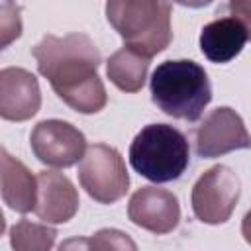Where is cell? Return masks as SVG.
I'll return each mask as SVG.
<instances>
[{
  "mask_svg": "<svg viewBox=\"0 0 251 251\" xmlns=\"http://www.w3.org/2000/svg\"><path fill=\"white\" fill-rule=\"evenodd\" d=\"M73 245H80V247H94V249H135V243L127 237V233L120 231V229H100L94 237H90L88 241H69L63 247H73Z\"/></svg>",
  "mask_w": 251,
  "mask_h": 251,
  "instance_id": "cell-16",
  "label": "cell"
},
{
  "mask_svg": "<svg viewBox=\"0 0 251 251\" xmlns=\"http://www.w3.org/2000/svg\"><path fill=\"white\" fill-rule=\"evenodd\" d=\"M127 218L131 220V224L151 233H169L180 222L178 198L165 188L141 186L129 198Z\"/></svg>",
  "mask_w": 251,
  "mask_h": 251,
  "instance_id": "cell-9",
  "label": "cell"
},
{
  "mask_svg": "<svg viewBox=\"0 0 251 251\" xmlns=\"http://www.w3.org/2000/svg\"><path fill=\"white\" fill-rule=\"evenodd\" d=\"M41 90L37 78L22 67L0 71V116L8 122H25L39 112Z\"/></svg>",
  "mask_w": 251,
  "mask_h": 251,
  "instance_id": "cell-10",
  "label": "cell"
},
{
  "mask_svg": "<svg viewBox=\"0 0 251 251\" xmlns=\"http://www.w3.org/2000/svg\"><path fill=\"white\" fill-rule=\"evenodd\" d=\"M151 57L124 45L110 55L106 63V75L110 82L124 92H139L145 84Z\"/></svg>",
  "mask_w": 251,
  "mask_h": 251,
  "instance_id": "cell-14",
  "label": "cell"
},
{
  "mask_svg": "<svg viewBox=\"0 0 251 251\" xmlns=\"http://www.w3.org/2000/svg\"><path fill=\"white\" fill-rule=\"evenodd\" d=\"M229 10L233 18H237L245 25L247 37L251 39V0H229Z\"/></svg>",
  "mask_w": 251,
  "mask_h": 251,
  "instance_id": "cell-18",
  "label": "cell"
},
{
  "mask_svg": "<svg viewBox=\"0 0 251 251\" xmlns=\"http://www.w3.org/2000/svg\"><path fill=\"white\" fill-rule=\"evenodd\" d=\"M78 180L86 194L100 204L118 202L129 186V175L120 151L106 143L86 147L78 163Z\"/></svg>",
  "mask_w": 251,
  "mask_h": 251,
  "instance_id": "cell-5",
  "label": "cell"
},
{
  "mask_svg": "<svg viewBox=\"0 0 251 251\" xmlns=\"http://www.w3.org/2000/svg\"><path fill=\"white\" fill-rule=\"evenodd\" d=\"M190 163L184 133L169 124L145 126L129 145V165L151 182H171L182 176Z\"/></svg>",
  "mask_w": 251,
  "mask_h": 251,
  "instance_id": "cell-4",
  "label": "cell"
},
{
  "mask_svg": "<svg viewBox=\"0 0 251 251\" xmlns=\"http://www.w3.org/2000/svg\"><path fill=\"white\" fill-rule=\"evenodd\" d=\"M33 57L39 73L69 108L80 114H96L106 106L108 94L98 76L102 57L86 33L63 37L47 33L33 47Z\"/></svg>",
  "mask_w": 251,
  "mask_h": 251,
  "instance_id": "cell-1",
  "label": "cell"
},
{
  "mask_svg": "<svg viewBox=\"0 0 251 251\" xmlns=\"http://www.w3.org/2000/svg\"><path fill=\"white\" fill-rule=\"evenodd\" d=\"M22 33V20H20V8L4 2L0 6V45L2 49L8 47L14 39H18Z\"/></svg>",
  "mask_w": 251,
  "mask_h": 251,
  "instance_id": "cell-17",
  "label": "cell"
},
{
  "mask_svg": "<svg viewBox=\"0 0 251 251\" xmlns=\"http://www.w3.org/2000/svg\"><path fill=\"white\" fill-rule=\"evenodd\" d=\"M0 171L4 204L18 214L35 210L37 178L31 175V171L20 159L12 157L6 149H0Z\"/></svg>",
  "mask_w": 251,
  "mask_h": 251,
  "instance_id": "cell-12",
  "label": "cell"
},
{
  "mask_svg": "<svg viewBox=\"0 0 251 251\" xmlns=\"http://www.w3.org/2000/svg\"><path fill=\"white\" fill-rule=\"evenodd\" d=\"M78 192L75 184L55 171H41L37 175V202L35 214L47 224H65L78 212Z\"/></svg>",
  "mask_w": 251,
  "mask_h": 251,
  "instance_id": "cell-11",
  "label": "cell"
},
{
  "mask_svg": "<svg viewBox=\"0 0 251 251\" xmlns=\"http://www.w3.org/2000/svg\"><path fill=\"white\" fill-rule=\"evenodd\" d=\"M247 39V29L237 18H220L202 27L200 51L212 63H227L241 53Z\"/></svg>",
  "mask_w": 251,
  "mask_h": 251,
  "instance_id": "cell-13",
  "label": "cell"
},
{
  "mask_svg": "<svg viewBox=\"0 0 251 251\" xmlns=\"http://www.w3.org/2000/svg\"><path fill=\"white\" fill-rule=\"evenodd\" d=\"M239 194L241 184L237 175L226 165H214L202 173L192 186V212L204 224H226L237 206Z\"/></svg>",
  "mask_w": 251,
  "mask_h": 251,
  "instance_id": "cell-6",
  "label": "cell"
},
{
  "mask_svg": "<svg viewBox=\"0 0 251 251\" xmlns=\"http://www.w3.org/2000/svg\"><path fill=\"white\" fill-rule=\"evenodd\" d=\"M184 8H204V6H210L212 0H173Z\"/></svg>",
  "mask_w": 251,
  "mask_h": 251,
  "instance_id": "cell-20",
  "label": "cell"
},
{
  "mask_svg": "<svg viewBox=\"0 0 251 251\" xmlns=\"http://www.w3.org/2000/svg\"><path fill=\"white\" fill-rule=\"evenodd\" d=\"M29 145L33 155L43 165L55 169L73 167L82 159L86 151L84 133L63 120L39 122L29 135Z\"/></svg>",
  "mask_w": 251,
  "mask_h": 251,
  "instance_id": "cell-7",
  "label": "cell"
},
{
  "mask_svg": "<svg viewBox=\"0 0 251 251\" xmlns=\"http://www.w3.org/2000/svg\"><path fill=\"white\" fill-rule=\"evenodd\" d=\"M57 231L45 224L20 220L10 229V245L16 251H47L53 247Z\"/></svg>",
  "mask_w": 251,
  "mask_h": 251,
  "instance_id": "cell-15",
  "label": "cell"
},
{
  "mask_svg": "<svg viewBox=\"0 0 251 251\" xmlns=\"http://www.w3.org/2000/svg\"><path fill=\"white\" fill-rule=\"evenodd\" d=\"M247 147H251V135L241 116L229 106L212 110L196 129V153L202 159H214Z\"/></svg>",
  "mask_w": 251,
  "mask_h": 251,
  "instance_id": "cell-8",
  "label": "cell"
},
{
  "mask_svg": "<svg viewBox=\"0 0 251 251\" xmlns=\"http://www.w3.org/2000/svg\"><path fill=\"white\" fill-rule=\"evenodd\" d=\"M241 235H243V239L251 245V210L243 216V222H241Z\"/></svg>",
  "mask_w": 251,
  "mask_h": 251,
  "instance_id": "cell-19",
  "label": "cell"
},
{
  "mask_svg": "<svg viewBox=\"0 0 251 251\" xmlns=\"http://www.w3.org/2000/svg\"><path fill=\"white\" fill-rule=\"evenodd\" d=\"M149 88L151 100L161 112L186 122H196L212 100V86L204 67L190 59L157 65Z\"/></svg>",
  "mask_w": 251,
  "mask_h": 251,
  "instance_id": "cell-2",
  "label": "cell"
},
{
  "mask_svg": "<svg viewBox=\"0 0 251 251\" xmlns=\"http://www.w3.org/2000/svg\"><path fill=\"white\" fill-rule=\"evenodd\" d=\"M106 18L124 43L153 57L173 41L167 0H106Z\"/></svg>",
  "mask_w": 251,
  "mask_h": 251,
  "instance_id": "cell-3",
  "label": "cell"
}]
</instances>
